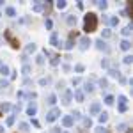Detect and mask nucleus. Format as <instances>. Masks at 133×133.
<instances>
[{"label":"nucleus","instance_id":"f257e3e1","mask_svg":"<svg viewBox=\"0 0 133 133\" xmlns=\"http://www.w3.org/2000/svg\"><path fill=\"white\" fill-rule=\"evenodd\" d=\"M96 29H98V16L94 12H87L83 16V30L87 32V34H91Z\"/></svg>","mask_w":133,"mask_h":133},{"label":"nucleus","instance_id":"f03ea898","mask_svg":"<svg viewBox=\"0 0 133 133\" xmlns=\"http://www.w3.org/2000/svg\"><path fill=\"white\" fill-rule=\"evenodd\" d=\"M4 37L9 41V44L12 46V48H20V41L12 36V32H11V30H5V32H4Z\"/></svg>","mask_w":133,"mask_h":133},{"label":"nucleus","instance_id":"7ed1b4c3","mask_svg":"<svg viewBox=\"0 0 133 133\" xmlns=\"http://www.w3.org/2000/svg\"><path fill=\"white\" fill-rule=\"evenodd\" d=\"M61 115V108H57V107H53L50 112H46V123H53L57 117Z\"/></svg>","mask_w":133,"mask_h":133},{"label":"nucleus","instance_id":"20e7f679","mask_svg":"<svg viewBox=\"0 0 133 133\" xmlns=\"http://www.w3.org/2000/svg\"><path fill=\"white\" fill-rule=\"evenodd\" d=\"M92 44V41L89 39V36H83V37H80V41H78V46H80V50H89V46Z\"/></svg>","mask_w":133,"mask_h":133},{"label":"nucleus","instance_id":"39448f33","mask_svg":"<svg viewBox=\"0 0 133 133\" xmlns=\"http://www.w3.org/2000/svg\"><path fill=\"white\" fill-rule=\"evenodd\" d=\"M94 44H96V48H98L99 51H105V53H108V51H110V46H108L105 41H101V39H98Z\"/></svg>","mask_w":133,"mask_h":133},{"label":"nucleus","instance_id":"423d86ee","mask_svg":"<svg viewBox=\"0 0 133 133\" xmlns=\"http://www.w3.org/2000/svg\"><path fill=\"white\" fill-rule=\"evenodd\" d=\"M73 99V91H64V94H62V105H69Z\"/></svg>","mask_w":133,"mask_h":133},{"label":"nucleus","instance_id":"0eeeda50","mask_svg":"<svg viewBox=\"0 0 133 133\" xmlns=\"http://www.w3.org/2000/svg\"><path fill=\"white\" fill-rule=\"evenodd\" d=\"M89 112H91V115H99V112H101V105L98 101H94L91 105V108H89Z\"/></svg>","mask_w":133,"mask_h":133},{"label":"nucleus","instance_id":"6e6552de","mask_svg":"<svg viewBox=\"0 0 133 133\" xmlns=\"http://www.w3.org/2000/svg\"><path fill=\"white\" fill-rule=\"evenodd\" d=\"M75 36H76V32H71L69 39L66 41V44H64V48H66V50H73V48H75V41H73V37H75Z\"/></svg>","mask_w":133,"mask_h":133},{"label":"nucleus","instance_id":"1a4fd4ad","mask_svg":"<svg viewBox=\"0 0 133 133\" xmlns=\"http://www.w3.org/2000/svg\"><path fill=\"white\" fill-rule=\"evenodd\" d=\"M36 112H37V105H36V103L34 101H30L29 103V107H27V115H36Z\"/></svg>","mask_w":133,"mask_h":133},{"label":"nucleus","instance_id":"9d476101","mask_svg":"<svg viewBox=\"0 0 133 133\" xmlns=\"http://www.w3.org/2000/svg\"><path fill=\"white\" fill-rule=\"evenodd\" d=\"M73 123H75V121H73L71 115H64V117H62V126H64V128H71Z\"/></svg>","mask_w":133,"mask_h":133},{"label":"nucleus","instance_id":"9b49d317","mask_svg":"<svg viewBox=\"0 0 133 133\" xmlns=\"http://www.w3.org/2000/svg\"><path fill=\"white\" fill-rule=\"evenodd\" d=\"M50 44H51V46H61V44H59V34H57V32H51Z\"/></svg>","mask_w":133,"mask_h":133},{"label":"nucleus","instance_id":"f8f14e48","mask_svg":"<svg viewBox=\"0 0 133 133\" xmlns=\"http://www.w3.org/2000/svg\"><path fill=\"white\" fill-rule=\"evenodd\" d=\"M73 98H75L78 103H82L83 99H85V94H83V91H75L73 92Z\"/></svg>","mask_w":133,"mask_h":133},{"label":"nucleus","instance_id":"ddd939ff","mask_svg":"<svg viewBox=\"0 0 133 133\" xmlns=\"http://www.w3.org/2000/svg\"><path fill=\"white\" fill-rule=\"evenodd\" d=\"M32 11H34V12H41V11H44V2H36V4L32 5Z\"/></svg>","mask_w":133,"mask_h":133},{"label":"nucleus","instance_id":"4468645a","mask_svg":"<svg viewBox=\"0 0 133 133\" xmlns=\"http://www.w3.org/2000/svg\"><path fill=\"white\" fill-rule=\"evenodd\" d=\"M66 23H68L69 27H75V25H76V16H75V14H68V16H66Z\"/></svg>","mask_w":133,"mask_h":133},{"label":"nucleus","instance_id":"2eb2a0df","mask_svg":"<svg viewBox=\"0 0 133 133\" xmlns=\"http://www.w3.org/2000/svg\"><path fill=\"white\" fill-rule=\"evenodd\" d=\"M83 91H85V92H89V94H91V92L94 91V83H92V82H89V80H87V82L83 83Z\"/></svg>","mask_w":133,"mask_h":133},{"label":"nucleus","instance_id":"dca6fc26","mask_svg":"<svg viewBox=\"0 0 133 133\" xmlns=\"http://www.w3.org/2000/svg\"><path fill=\"white\" fill-rule=\"evenodd\" d=\"M9 73H11L9 66H5V64H0V75H2V76H7Z\"/></svg>","mask_w":133,"mask_h":133},{"label":"nucleus","instance_id":"f3484780","mask_svg":"<svg viewBox=\"0 0 133 133\" xmlns=\"http://www.w3.org/2000/svg\"><path fill=\"white\" fill-rule=\"evenodd\" d=\"M130 48H131V43L128 41V39H123V41H121V50L128 51V50H130Z\"/></svg>","mask_w":133,"mask_h":133},{"label":"nucleus","instance_id":"a211bd4d","mask_svg":"<svg viewBox=\"0 0 133 133\" xmlns=\"http://www.w3.org/2000/svg\"><path fill=\"white\" fill-rule=\"evenodd\" d=\"M5 14L11 16V18H14V16H16V9H14L12 5H9V7H5Z\"/></svg>","mask_w":133,"mask_h":133},{"label":"nucleus","instance_id":"6ab92c4d","mask_svg":"<svg viewBox=\"0 0 133 133\" xmlns=\"http://www.w3.org/2000/svg\"><path fill=\"white\" fill-rule=\"evenodd\" d=\"M20 131H23V133H27V131H30V124L29 123H20Z\"/></svg>","mask_w":133,"mask_h":133},{"label":"nucleus","instance_id":"aec40b11","mask_svg":"<svg viewBox=\"0 0 133 133\" xmlns=\"http://www.w3.org/2000/svg\"><path fill=\"white\" fill-rule=\"evenodd\" d=\"M36 44L34 43H30V44H27V48H25V55H29V53H32V51H36Z\"/></svg>","mask_w":133,"mask_h":133},{"label":"nucleus","instance_id":"412c9836","mask_svg":"<svg viewBox=\"0 0 133 133\" xmlns=\"http://www.w3.org/2000/svg\"><path fill=\"white\" fill-rule=\"evenodd\" d=\"M66 5H68V4H66V0H59V2H55V7H57L59 11L66 9Z\"/></svg>","mask_w":133,"mask_h":133},{"label":"nucleus","instance_id":"4be33fe9","mask_svg":"<svg viewBox=\"0 0 133 133\" xmlns=\"http://www.w3.org/2000/svg\"><path fill=\"white\" fill-rule=\"evenodd\" d=\"M114 101H115V98H114L112 94H107L105 96V105H114Z\"/></svg>","mask_w":133,"mask_h":133},{"label":"nucleus","instance_id":"5701e85b","mask_svg":"<svg viewBox=\"0 0 133 133\" xmlns=\"http://www.w3.org/2000/svg\"><path fill=\"white\" fill-rule=\"evenodd\" d=\"M110 36H112V32L108 30V29H103V30H101V41H103V39H108Z\"/></svg>","mask_w":133,"mask_h":133},{"label":"nucleus","instance_id":"b1692460","mask_svg":"<svg viewBox=\"0 0 133 133\" xmlns=\"http://www.w3.org/2000/svg\"><path fill=\"white\" fill-rule=\"evenodd\" d=\"M98 119H99V123H107V121H108V114L107 112H99V117H98Z\"/></svg>","mask_w":133,"mask_h":133},{"label":"nucleus","instance_id":"393cba45","mask_svg":"<svg viewBox=\"0 0 133 133\" xmlns=\"http://www.w3.org/2000/svg\"><path fill=\"white\" fill-rule=\"evenodd\" d=\"M107 23H108V25H112V27H115V25H117V23H119V18H117V16H110V18H108V21H107Z\"/></svg>","mask_w":133,"mask_h":133},{"label":"nucleus","instance_id":"a878e982","mask_svg":"<svg viewBox=\"0 0 133 133\" xmlns=\"http://www.w3.org/2000/svg\"><path fill=\"white\" fill-rule=\"evenodd\" d=\"M48 105H50V107H53V105H55V103H57V96H55V94H50V96H48Z\"/></svg>","mask_w":133,"mask_h":133},{"label":"nucleus","instance_id":"bb28decb","mask_svg":"<svg viewBox=\"0 0 133 133\" xmlns=\"http://www.w3.org/2000/svg\"><path fill=\"white\" fill-rule=\"evenodd\" d=\"M96 5H98V7H99L101 11H105L107 7H108V4H107L105 0H98V2H96Z\"/></svg>","mask_w":133,"mask_h":133},{"label":"nucleus","instance_id":"cd10ccee","mask_svg":"<svg viewBox=\"0 0 133 133\" xmlns=\"http://www.w3.org/2000/svg\"><path fill=\"white\" fill-rule=\"evenodd\" d=\"M59 62H61V57H59V55H53V57L50 59V64H51V66H59Z\"/></svg>","mask_w":133,"mask_h":133},{"label":"nucleus","instance_id":"c85d7f7f","mask_svg":"<svg viewBox=\"0 0 133 133\" xmlns=\"http://www.w3.org/2000/svg\"><path fill=\"white\" fill-rule=\"evenodd\" d=\"M131 29H133L131 25H126V27H124L123 30H121V32H123V36H126V37H128V36L131 34Z\"/></svg>","mask_w":133,"mask_h":133},{"label":"nucleus","instance_id":"c756f323","mask_svg":"<svg viewBox=\"0 0 133 133\" xmlns=\"http://www.w3.org/2000/svg\"><path fill=\"white\" fill-rule=\"evenodd\" d=\"M98 83H99V87H101V89H107V87H108V80H107V78H99Z\"/></svg>","mask_w":133,"mask_h":133},{"label":"nucleus","instance_id":"7c9ffc66","mask_svg":"<svg viewBox=\"0 0 133 133\" xmlns=\"http://www.w3.org/2000/svg\"><path fill=\"white\" fill-rule=\"evenodd\" d=\"M108 75H110V76H114V78H119V76H121V73L117 71V69H108Z\"/></svg>","mask_w":133,"mask_h":133},{"label":"nucleus","instance_id":"2f4dec72","mask_svg":"<svg viewBox=\"0 0 133 133\" xmlns=\"http://www.w3.org/2000/svg\"><path fill=\"white\" fill-rule=\"evenodd\" d=\"M30 71H32V68L29 66V64H25V66H23V69H21V73H23L25 76H27V75H30Z\"/></svg>","mask_w":133,"mask_h":133},{"label":"nucleus","instance_id":"473e14b6","mask_svg":"<svg viewBox=\"0 0 133 133\" xmlns=\"http://www.w3.org/2000/svg\"><path fill=\"white\" fill-rule=\"evenodd\" d=\"M117 131H121V133H124V131H128V124H124V123H121L119 126H117Z\"/></svg>","mask_w":133,"mask_h":133},{"label":"nucleus","instance_id":"72a5a7b5","mask_svg":"<svg viewBox=\"0 0 133 133\" xmlns=\"http://www.w3.org/2000/svg\"><path fill=\"white\" fill-rule=\"evenodd\" d=\"M7 110H11V105L9 103H2L0 105V112H7Z\"/></svg>","mask_w":133,"mask_h":133},{"label":"nucleus","instance_id":"f704fd0d","mask_svg":"<svg viewBox=\"0 0 133 133\" xmlns=\"http://www.w3.org/2000/svg\"><path fill=\"white\" fill-rule=\"evenodd\" d=\"M36 64H44V57H43V53H39V55H36Z\"/></svg>","mask_w":133,"mask_h":133},{"label":"nucleus","instance_id":"c9c22d12","mask_svg":"<svg viewBox=\"0 0 133 133\" xmlns=\"http://www.w3.org/2000/svg\"><path fill=\"white\" fill-rule=\"evenodd\" d=\"M5 87H9V80L2 78V80H0V89H5Z\"/></svg>","mask_w":133,"mask_h":133},{"label":"nucleus","instance_id":"e433bc0d","mask_svg":"<svg viewBox=\"0 0 133 133\" xmlns=\"http://www.w3.org/2000/svg\"><path fill=\"white\" fill-rule=\"evenodd\" d=\"M71 117H73V121H78V119H82V114L76 110V112H73V114H71Z\"/></svg>","mask_w":133,"mask_h":133},{"label":"nucleus","instance_id":"4c0bfd02","mask_svg":"<svg viewBox=\"0 0 133 133\" xmlns=\"http://www.w3.org/2000/svg\"><path fill=\"white\" fill-rule=\"evenodd\" d=\"M83 126H85V128H91V126H92L91 117H85V119H83Z\"/></svg>","mask_w":133,"mask_h":133},{"label":"nucleus","instance_id":"58836bf2","mask_svg":"<svg viewBox=\"0 0 133 133\" xmlns=\"http://www.w3.org/2000/svg\"><path fill=\"white\" fill-rule=\"evenodd\" d=\"M117 101H119V105H126V103H128V99H126V96H123V94H121V96L117 98Z\"/></svg>","mask_w":133,"mask_h":133},{"label":"nucleus","instance_id":"ea45409f","mask_svg":"<svg viewBox=\"0 0 133 133\" xmlns=\"http://www.w3.org/2000/svg\"><path fill=\"white\" fill-rule=\"evenodd\" d=\"M12 124H14V115H9L5 121V126H12Z\"/></svg>","mask_w":133,"mask_h":133},{"label":"nucleus","instance_id":"a19ab883","mask_svg":"<svg viewBox=\"0 0 133 133\" xmlns=\"http://www.w3.org/2000/svg\"><path fill=\"white\" fill-rule=\"evenodd\" d=\"M83 69H85V66H83V64H76V66H75V71H76V73H82Z\"/></svg>","mask_w":133,"mask_h":133},{"label":"nucleus","instance_id":"79ce46f5","mask_svg":"<svg viewBox=\"0 0 133 133\" xmlns=\"http://www.w3.org/2000/svg\"><path fill=\"white\" fill-rule=\"evenodd\" d=\"M20 110H21V103L18 101V103H16V105H14V107H12V112H14V114H18V112H20Z\"/></svg>","mask_w":133,"mask_h":133},{"label":"nucleus","instance_id":"37998d69","mask_svg":"<svg viewBox=\"0 0 133 133\" xmlns=\"http://www.w3.org/2000/svg\"><path fill=\"white\" fill-rule=\"evenodd\" d=\"M44 27H46V29H48V30H50L51 27H53V21H51L50 18H48V20H44Z\"/></svg>","mask_w":133,"mask_h":133},{"label":"nucleus","instance_id":"c03bdc74","mask_svg":"<svg viewBox=\"0 0 133 133\" xmlns=\"http://www.w3.org/2000/svg\"><path fill=\"white\" fill-rule=\"evenodd\" d=\"M123 62H124V64H131V62H133V57H131V55H126V57L123 59Z\"/></svg>","mask_w":133,"mask_h":133},{"label":"nucleus","instance_id":"a18cd8bd","mask_svg":"<svg viewBox=\"0 0 133 133\" xmlns=\"http://www.w3.org/2000/svg\"><path fill=\"white\" fill-rule=\"evenodd\" d=\"M39 83H41V85H48V83H50V78H48V76H46V78H41Z\"/></svg>","mask_w":133,"mask_h":133},{"label":"nucleus","instance_id":"49530a36","mask_svg":"<svg viewBox=\"0 0 133 133\" xmlns=\"http://www.w3.org/2000/svg\"><path fill=\"white\" fill-rule=\"evenodd\" d=\"M128 110V105H119V112L123 114V112H126Z\"/></svg>","mask_w":133,"mask_h":133},{"label":"nucleus","instance_id":"de8ad7c7","mask_svg":"<svg viewBox=\"0 0 133 133\" xmlns=\"http://www.w3.org/2000/svg\"><path fill=\"white\" fill-rule=\"evenodd\" d=\"M96 133H107V128H103V126H99V128L96 130Z\"/></svg>","mask_w":133,"mask_h":133},{"label":"nucleus","instance_id":"09e8293b","mask_svg":"<svg viewBox=\"0 0 133 133\" xmlns=\"http://www.w3.org/2000/svg\"><path fill=\"white\" fill-rule=\"evenodd\" d=\"M101 66H103V68H108V61H107V59H103V61H101Z\"/></svg>","mask_w":133,"mask_h":133},{"label":"nucleus","instance_id":"8fccbe9b","mask_svg":"<svg viewBox=\"0 0 133 133\" xmlns=\"http://www.w3.org/2000/svg\"><path fill=\"white\" fill-rule=\"evenodd\" d=\"M62 69H64V71L68 73V71H69V69H71V68H69V64H64V66H62Z\"/></svg>","mask_w":133,"mask_h":133},{"label":"nucleus","instance_id":"3c124183","mask_svg":"<svg viewBox=\"0 0 133 133\" xmlns=\"http://www.w3.org/2000/svg\"><path fill=\"white\" fill-rule=\"evenodd\" d=\"M32 124H34L36 128H39V121H37V119H32Z\"/></svg>","mask_w":133,"mask_h":133},{"label":"nucleus","instance_id":"603ef678","mask_svg":"<svg viewBox=\"0 0 133 133\" xmlns=\"http://www.w3.org/2000/svg\"><path fill=\"white\" fill-rule=\"evenodd\" d=\"M80 83V78H73V85H78Z\"/></svg>","mask_w":133,"mask_h":133},{"label":"nucleus","instance_id":"864d4df0","mask_svg":"<svg viewBox=\"0 0 133 133\" xmlns=\"http://www.w3.org/2000/svg\"><path fill=\"white\" fill-rule=\"evenodd\" d=\"M53 133H62L61 128H53Z\"/></svg>","mask_w":133,"mask_h":133},{"label":"nucleus","instance_id":"5fc2aeb1","mask_svg":"<svg viewBox=\"0 0 133 133\" xmlns=\"http://www.w3.org/2000/svg\"><path fill=\"white\" fill-rule=\"evenodd\" d=\"M0 5H4V0H0Z\"/></svg>","mask_w":133,"mask_h":133},{"label":"nucleus","instance_id":"6e6d98bb","mask_svg":"<svg viewBox=\"0 0 133 133\" xmlns=\"http://www.w3.org/2000/svg\"><path fill=\"white\" fill-rule=\"evenodd\" d=\"M0 44H2V36H0Z\"/></svg>","mask_w":133,"mask_h":133},{"label":"nucleus","instance_id":"4d7b16f0","mask_svg":"<svg viewBox=\"0 0 133 133\" xmlns=\"http://www.w3.org/2000/svg\"><path fill=\"white\" fill-rule=\"evenodd\" d=\"M62 133H68V131H62Z\"/></svg>","mask_w":133,"mask_h":133},{"label":"nucleus","instance_id":"13d9d810","mask_svg":"<svg viewBox=\"0 0 133 133\" xmlns=\"http://www.w3.org/2000/svg\"><path fill=\"white\" fill-rule=\"evenodd\" d=\"M0 16H2V12H0Z\"/></svg>","mask_w":133,"mask_h":133},{"label":"nucleus","instance_id":"bf43d9fd","mask_svg":"<svg viewBox=\"0 0 133 133\" xmlns=\"http://www.w3.org/2000/svg\"><path fill=\"white\" fill-rule=\"evenodd\" d=\"M0 115H2V112H0Z\"/></svg>","mask_w":133,"mask_h":133}]
</instances>
